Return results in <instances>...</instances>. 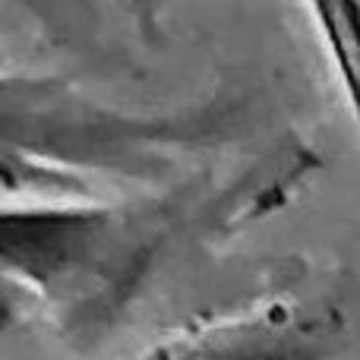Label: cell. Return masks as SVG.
Segmentation results:
<instances>
[{"label": "cell", "instance_id": "6da1fadb", "mask_svg": "<svg viewBox=\"0 0 360 360\" xmlns=\"http://www.w3.org/2000/svg\"><path fill=\"white\" fill-rule=\"evenodd\" d=\"M212 127L196 114H143L54 79L0 76V199L92 202L108 180H158Z\"/></svg>", "mask_w": 360, "mask_h": 360}, {"label": "cell", "instance_id": "7a4b0ae2", "mask_svg": "<svg viewBox=\"0 0 360 360\" xmlns=\"http://www.w3.org/2000/svg\"><path fill=\"white\" fill-rule=\"evenodd\" d=\"M133 218L98 202L0 199V275L25 294L70 297L139 256Z\"/></svg>", "mask_w": 360, "mask_h": 360}, {"label": "cell", "instance_id": "3957f363", "mask_svg": "<svg viewBox=\"0 0 360 360\" xmlns=\"http://www.w3.org/2000/svg\"><path fill=\"white\" fill-rule=\"evenodd\" d=\"M136 360H307L304 345L266 319L224 323L158 345Z\"/></svg>", "mask_w": 360, "mask_h": 360}, {"label": "cell", "instance_id": "277c9868", "mask_svg": "<svg viewBox=\"0 0 360 360\" xmlns=\"http://www.w3.org/2000/svg\"><path fill=\"white\" fill-rule=\"evenodd\" d=\"M360 133V0H307Z\"/></svg>", "mask_w": 360, "mask_h": 360}, {"label": "cell", "instance_id": "5b68a950", "mask_svg": "<svg viewBox=\"0 0 360 360\" xmlns=\"http://www.w3.org/2000/svg\"><path fill=\"white\" fill-rule=\"evenodd\" d=\"M22 297L25 291L19 285H13L10 278H4L0 275V335H4L6 329H13L19 319V310H22Z\"/></svg>", "mask_w": 360, "mask_h": 360}, {"label": "cell", "instance_id": "8992f818", "mask_svg": "<svg viewBox=\"0 0 360 360\" xmlns=\"http://www.w3.org/2000/svg\"><path fill=\"white\" fill-rule=\"evenodd\" d=\"M133 4L139 6V13H143V16H152V10H155V0H133Z\"/></svg>", "mask_w": 360, "mask_h": 360}]
</instances>
